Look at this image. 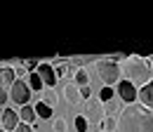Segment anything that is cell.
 Here are the masks:
<instances>
[{"label": "cell", "mask_w": 153, "mask_h": 132, "mask_svg": "<svg viewBox=\"0 0 153 132\" xmlns=\"http://www.w3.org/2000/svg\"><path fill=\"white\" fill-rule=\"evenodd\" d=\"M101 128H104V132H113V130H115V120L106 116V118L101 120Z\"/></svg>", "instance_id": "ac0fdd59"}, {"label": "cell", "mask_w": 153, "mask_h": 132, "mask_svg": "<svg viewBox=\"0 0 153 132\" xmlns=\"http://www.w3.org/2000/svg\"><path fill=\"white\" fill-rule=\"evenodd\" d=\"M120 73L127 75V83L132 85V87H144V85H149L151 83V64L149 61H144V59H139V57H132L125 66H123V71Z\"/></svg>", "instance_id": "7a4b0ae2"}, {"label": "cell", "mask_w": 153, "mask_h": 132, "mask_svg": "<svg viewBox=\"0 0 153 132\" xmlns=\"http://www.w3.org/2000/svg\"><path fill=\"white\" fill-rule=\"evenodd\" d=\"M97 71H99V78H101L104 87H111L113 83H120V66L113 64V61L99 59L97 61Z\"/></svg>", "instance_id": "3957f363"}, {"label": "cell", "mask_w": 153, "mask_h": 132, "mask_svg": "<svg viewBox=\"0 0 153 132\" xmlns=\"http://www.w3.org/2000/svg\"><path fill=\"white\" fill-rule=\"evenodd\" d=\"M14 132H33V128H31V125H24V123H19V125L14 128Z\"/></svg>", "instance_id": "cb8c5ba5"}, {"label": "cell", "mask_w": 153, "mask_h": 132, "mask_svg": "<svg viewBox=\"0 0 153 132\" xmlns=\"http://www.w3.org/2000/svg\"><path fill=\"white\" fill-rule=\"evenodd\" d=\"M36 73H38V78L42 80L45 87H57V75H54V66H52V64L40 61L38 69H36Z\"/></svg>", "instance_id": "5b68a950"}, {"label": "cell", "mask_w": 153, "mask_h": 132, "mask_svg": "<svg viewBox=\"0 0 153 132\" xmlns=\"http://www.w3.org/2000/svg\"><path fill=\"white\" fill-rule=\"evenodd\" d=\"M137 101H139V106H144L146 111L153 109V80L149 85H144L141 90H137Z\"/></svg>", "instance_id": "8992f818"}, {"label": "cell", "mask_w": 153, "mask_h": 132, "mask_svg": "<svg viewBox=\"0 0 153 132\" xmlns=\"http://www.w3.org/2000/svg\"><path fill=\"white\" fill-rule=\"evenodd\" d=\"M64 97H66V101H68V104H73V106H76L78 101H80V90H78L73 83H66V85H64Z\"/></svg>", "instance_id": "8fae6325"}, {"label": "cell", "mask_w": 153, "mask_h": 132, "mask_svg": "<svg viewBox=\"0 0 153 132\" xmlns=\"http://www.w3.org/2000/svg\"><path fill=\"white\" fill-rule=\"evenodd\" d=\"M73 125H76V130H78V132H87V128H90V125H87V118H85V116H76Z\"/></svg>", "instance_id": "e0dca14e"}, {"label": "cell", "mask_w": 153, "mask_h": 132, "mask_svg": "<svg viewBox=\"0 0 153 132\" xmlns=\"http://www.w3.org/2000/svg\"><path fill=\"white\" fill-rule=\"evenodd\" d=\"M7 97L14 101V104H19V106H28V99H31V90L26 87V83L24 80H14V85L10 87V92Z\"/></svg>", "instance_id": "277c9868"}, {"label": "cell", "mask_w": 153, "mask_h": 132, "mask_svg": "<svg viewBox=\"0 0 153 132\" xmlns=\"http://www.w3.org/2000/svg\"><path fill=\"white\" fill-rule=\"evenodd\" d=\"M26 78H28V80H24V83H26V87H28L31 92H40V90L45 87V85H42V80L38 78V73H36V71H31Z\"/></svg>", "instance_id": "4fadbf2b"}, {"label": "cell", "mask_w": 153, "mask_h": 132, "mask_svg": "<svg viewBox=\"0 0 153 132\" xmlns=\"http://www.w3.org/2000/svg\"><path fill=\"white\" fill-rule=\"evenodd\" d=\"M73 78H76V83H73L76 87H85V85H87V80H90V78H87V71H85V69H78Z\"/></svg>", "instance_id": "9a60e30c"}, {"label": "cell", "mask_w": 153, "mask_h": 132, "mask_svg": "<svg viewBox=\"0 0 153 132\" xmlns=\"http://www.w3.org/2000/svg\"><path fill=\"white\" fill-rule=\"evenodd\" d=\"M17 125H19L17 111H14V109H5V111H2V128H5V132H14Z\"/></svg>", "instance_id": "9c48e42d"}, {"label": "cell", "mask_w": 153, "mask_h": 132, "mask_svg": "<svg viewBox=\"0 0 153 132\" xmlns=\"http://www.w3.org/2000/svg\"><path fill=\"white\" fill-rule=\"evenodd\" d=\"M19 123H24V125H33V123H36V111H33V106H21L19 109Z\"/></svg>", "instance_id": "7c38bea8"}, {"label": "cell", "mask_w": 153, "mask_h": 132, "mask_svg": "<svg viewBox=\"0 0 153 132\" xmlns=\"http://www.w3.org/2000/svg\"><path fill=\"white\" fill-rule=\"evenodd\" d=\"M52 132H66V120L64 118H57L52 123Z\"/></svg>", "instance_id": "d6986e66"}, {"label": "cell", "mask_w": 153, "mask_h": 132, "mask_svg": "<svg viewBox=\"0 0 153 132\" xmlns=\"http://www.w3.org/2000/svg\"><path fill=\"white\" fill-rule=\"evenodd\" d=\"M78 90H80V99H82V97H85V99H92V90H90L87 85H85V87H78Z\"/></svg>", "instance_id": "44dd1931"}, {"label": "cell", "mask_w": 153, "mask_h": 132, "mask_svg": "<svg viewBox=\"0 0 153 132\" xmlns=\"http://www.w3.org/2000/svg\"><path fill=\"white\" fill-rule=\"evenodd\" d=\"M66 69H68L66 64H59L57 69H54V75H57V80H59V78H61V75H64V73H66Z\"/></svg>", "instance_id": "7402d4cb"}, {"label": "cell", "mask_w": 153, "mask_h": 132, "mask_svg": "<svg viewBox=\"0 0 153 132\" xmlns=\"http://www.w3.org/2000/svg\"><path fill=\"white\" fill-rule=\"evenodd\" d=\"M118 97H120L125 104H134V101H137V87H132L127 80H120V83H118Z\"/></svg>", "instance_id": "52a82bcc"}, {"label": "cell", "mask_w": 153, "mask_h": 132, "mask_svg": "<svg viewBox=\"0 0 153 132\" xmlns=\"http://www.w3.org/2000/svg\"><path fill=\"white\" fill-rule=\"evenodd\" d=\"M7 99H10V97H7V90H5V87H0V106H5V104H7Z\"/></svg>", "instance_id": "603a6c76"}, {"label": "cell", "mask_w": 153, "mask_h": 132, "mask_svg": "<svg viewBox=\"0 0 153 132\" xmlns=\"http://www.w3.org/2000/svg\"><path fill=\"white\" fill-rule=\"evenodd\" d=\"M38 59H24V69H28V73H31V71H36V69H38Z\"/></svg>", "instance_id": "ffe728a7"}, {"label": "cell", "mask_w": 153, "mask_h": 132, "mask_svg": "<svg viewBox=\"0 0 153 132\" xmlns=\"http://www.w3.org/2000/svg\"><path fill=\"white\" fill-rule=\"evenodd\" d=\"M87 116H90V120H104L106 118V111H104V104L99 101V99H87Z\"/></svg>", "instance_id": "ba28073f"}, {"label": "cell", "mask_w": 153, "mask_h": 132, "mask_svg": "<svg viewBox=\"0 0 153 132\" xmlns=\"http://www.w3.org/2000/svg\"><path fill=\"white\" fill-rule=\"evenodd\" d=\"M99 101H101V104H108V101H113V87H104V90L99 92Z\"/></svg>", "instance_id": "2e32d148"}, {"label": "cell", "mask_w": 153, "mask_h": 132, "mask_svg": "<svg viewBox=\"0 0 153 132\" xmlns=\"http://www.w3.org/2000/svg\"><path fill=\"white\" fill-rule=\"evenodd\" d=\"M54 101H57V99H54V97H52V94H47V97H45V101H42V104H47V106H50V109H52V104H54Z\"/></svg>", "instance_id": "d4e9b609"}, {"label": "cell", "mask_w": 153, "mask_h": 132, "mask_svg": "<svg viewBox=\"0 0 153 132\" xmlns=\"http://www.w3.org/2000/svg\"><path fill=\"white\" fill-rule=\"evenodd\" d=\"M118 132H153V113L139 104H125L115 120Z\"/></svg>", "instance_id": "6da1fadb"}, {"label": "cell", "mask_w": 153, "mask_h": 132, "mask_svg": "<svg viewBox=\"0 0 153 132\" xmlns=\"http://www.w3.org/2000/svg\"><path fill=\"white\" fill-rule=\"evenodd\" d=\"M14 80H17V73H14V69L12 66H2L0 69V87H12L14 85Z\"/></svg>", "instance_id": "30bf717a"}, {"label": "cell", "mask_w": 153, "mask_h": 132, "mask_svg": "<svg viewBox=\"0 0 153 132\" xmlns=\"http://www.w3.org/2000/svg\"><path fill=\"white\" fill-rule=\"evenodd\" d=\"M0 132H5V130H0Z\"/></svg>", "instance_id": "4316f807"}, {"label": "cell", "mask_w": 153, "mask_h": 132, "mask_svg": "<svg viewBox=\"0 0 153 132\" xmlns=\"http://www.w3.org/2000/svg\"><path fill=\"white\" fill-rule=\"evenodd\" d=\"M0 125H2V116H0Z\"/></svg>", "instance_id": "484cf974"}, {"label": "cell", "mask_w": 153, "mask_h": 132, "mask_svg": "<svg viewBox=\"0 0 153 132\" xmlns=\"http://www.w3.org/2000/svg\"><path fill=\"white\" fill-rule=\"evenodd\" d=\"M33 111H36V118H42V120H50V118H52V109H50L47 104H42V101H38V104L33 106Z\"/></svg>", "instance_id": "5bb4252c"}]
</instances>
